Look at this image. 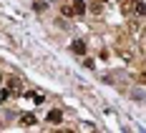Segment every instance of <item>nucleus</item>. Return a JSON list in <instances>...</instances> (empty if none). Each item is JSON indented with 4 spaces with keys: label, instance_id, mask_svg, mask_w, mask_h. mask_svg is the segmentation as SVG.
Listing matches in <instances>:
<instances>
[{
    "label": "nucleus",
    "instance_id": "obj_1",
    "mask_svg": "<svg viewBox=\"0 0 146 133\" xmlns=\"http://www.w3.org/2000/svg\"><path fill=\"white\" fill-rule=\"evenodd\" d=\"M129 10H131L136 18H144V15H146V0H133Z\"/></svg>",
    "mask_w": 146,
    "mask_h": 133
},
{
    "label": "nucleus",
    "instance_id": "obj_2",
    "mask_svg": "<svg viewBox=\"0 0 146 133\" xmlns=\"http://www.w3.org/2000/svg\"><path fill=\"white\" fill-rule=\"evenodd\" d=\"M60 120H63V113H60L58 108H56V111H50V113H48V123H53V126H58Z\"/></svg>",
    "mask_w": 146,
    "mask_h": 133
},
{
    "label": "nucleus",
    "instance_id": "obj_3",
    "mask_svg": "<svg viewBox=\"0 0 146 133\" xmlns=\"http://www.w3.org/2000/svg\"><path fill=\"white\" fill-rule=\"evenodd\" d=\"M35 116H33V113H23V116H20V126H35Z\"/></svg>",
    "mask_w": 146,
    "mask_h": 133
},
{
    "label": "nucleus",
    "instance_id": "obj_4",
    "mask_svg": "<svg viewBox=\"0 0 146 133\" xmlns=\"http://www.w3.org/2000/svg\"><path fill=\"white\" fill-rule=\"evenodd\" d=\"M73 13L76 15H86V3H83V0H73Z\"/></svg>",
    "mask_w": 146,
    "mask_h": 133
},
{
    "label": "nucleus",
    "instance_id": "obj_5",
    "mask_svg": "<svg viewBox=\"0 0 146 133\" xmlns=\"http://www.w3.org/2000/svg\"><path fill=\"white\" fill-rule=\"evenodd\" d=\"M73 53H78V55H86V43L83 40H73Z\"/></svg>",
    "mask_w": 146,
    "mask_h": 133
},
{
    "label": "nucleus",
    "instance_id": "obj_6",
    "mask_svg": "<svg viewBox=\"0 0 146 133\" xmlns=\"http://www.w3.org/2000/svg\"><path fill=\"white\" fill-rule=\"evenodd\" d=\"M25 98H33V103H43V93L40 90H30V93H25Z\"/></svg>",
    "mask_w": 146,
    "mask_h": 133
},
{
    "label": "nucleus",
    "instance_id": "obj_7",
    "mask_svg": "<svg viewBox=\"0 0 146 133\" xmlns=\"http://www.w3.org/2000/svg\"><path fill=\"white\" fill-rule=\"evenodd\" d=\"M8 88L13 90V93H18V90H20V80H18V78H10V80H8Z\"/></svg>",
    "mask_w": 146,
    "mask_h": 133
},
{
    "label": "nucleus",
    "instance_id": "obj_8",
    "mask_svg": "<svg viewBox=\"0 0 146 133\" xmlns=\"http://www.w3.org/2000/svg\"><path fill=\"white\" fill-rule=\"evenodd\" d=\"M33 8H35V10H38V13H40V10H43V8H48V3H43V0H38V3H35V5H33Z\"/></svg>",
    "mask_w": 146,
    "mask_h": 133
},
{
    "label": "nucleus",
    "instance_id": "obj_9",
    "mask_svg": "<svg viewBox=\"0 0 146 133\" xmlns=\"http://www.w3.org/2000/svg\"><path fill=\"white\" fill-rule=\"evenodd\" d=\"M0 83H3V75H0Z\"/></svg>",
    "mask_w": 146,
    "mask_h": 133
},
{
    "label": "nucleus",
    "instance_id": "obj_10",
    "mask_svg": "<svg viewBox=\"0 0 146 133\" xmlns=\"http://www.w3.org/2000/svg\"><path fill=\"white\" fill-rule=\"evenodd\" d=\"M101 3H106V0H101Z\"/></svg>",
    "mask_w": 146,
    "mask_h": 133
}]
</instances>
